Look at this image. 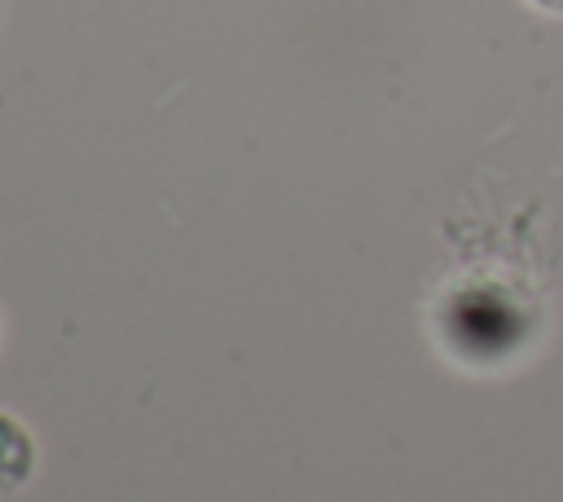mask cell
Wrapping results in <instances>:
<instances>
[{
	"mask_svg": "<svg viewBox=\"0 0 563 502\" xmlns=\"http://www.w3.org/2000/svg\"><path fill=\"white\" fill-rule=\"evenodd\" d=\"M31 462H35V454H31L26 432L0 414V489H18L31 476Z\"/></svg>",
	"mask_w": 563,
	"mask_h": 502,
	"instance_id": "cell-1",
	"label": "cell"
},
{
	"mask_svg": "<svg viewBox=\"0 0 563 502\" xmlns=\"http://www.w3.org/2000/svg\"><path fill=\"white\" fill-rule=\"evenodd\" d=\"M541 4H550V9H563V0H541Z\"/></svg>",
	"mask_w": 563,
	"mask_h": 502,
	"instance_id": "cell-2",
	"label": "cell"
}]
</instances>
